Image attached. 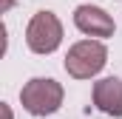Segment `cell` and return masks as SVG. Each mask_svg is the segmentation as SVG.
<instances>
[{"label":"cell","instance_id":"52a82bcc","mask_svg":"<svg viewBox=\"0 0 122 119\" xmlns=\"http://www.w3.org/2000/svg\"><path fill=\"white\" fill-rule=\"evenodd\" d=\"M3 6H6V9H9V6H11V0H3Z\"/></svg>","mask_w":122,"mask_h":119},{"label":"cell","instance_id":"8992f818","mask_svg":"<svg viewBox=\"0 0 122 119\" xmlns=\"http://www.w3.org/2000/svg\"><path fill=\"white\" fill-rule=\"evenodd\" d=\"M0 108H3V119H11V108L9 105H0Z\"/></svg>","mask_w":122,"mask_h":119},{"label":"cell","instance_id":"277c9868","mask_svg":"<svg viewBox=\"0 0 122 119\" xmlns=\"http://www.w3.org/2000/svg\"><path fill=\"white\" fill-rule=\"evenodd\" d=\"M74 26L82 31V34H88V37H111L114 34V17L105 9L85 3V6H77Z\"/></svg>","mask_w":122,"mask_h":119},{"label":"cell","instance_id":"6da1fadb","mask_svg":"<svg viewBox=\"0 0 122 119\" xmlns=\"http://www.w3.org/2000/svg\"><path fill=\"white\" fill-rule=\"evenodd\" d=\"M62 85L51 77H34L20 91V102L31 116H51L62 105Z\"/></svg>","mask_w":122,"mask_h":119},{"label":"cell","instance_id":"7a4b0ae2","mask_svg":"<svg viewBox=\"0 0 122 119\" xmlns=\"http://www.w3.org/2000/svg\"><path fill=\"white\" fill-rule=\"evenodd\" d=\"M108 62V48L99 40H80L65 54V71L74 79H91Z\"/></svg>","mask_w":122,"mask_h":119},{"label":"cell","instance_id":"5b68a950","mask_svg":"<svg viewBox=\"0 0 122 119\" xmlns=\"http://www.w3.org/2000/svg\"><path fill=\"white\" fill-rule=\"evenodd\" d=\"M94 105L108 116H122V79L119 77H105V79L94 82Z\"/></svg>","mask_w":122,"mask_h":119},{"label":"cell","instance_id":"3957f363","mask_svg":"<svg viewBox=\"0 0 122 119\" xmlns=\"http://www.w3.org/2000/svg\"><path fill=\"white\" fill-rule=\"evenodd\" d=\"M26 43L34 54H51L62 43V23L54 11H37L26 26Z\"/></svg>","mask_w":122,"mask_h":119}]
</instances>
